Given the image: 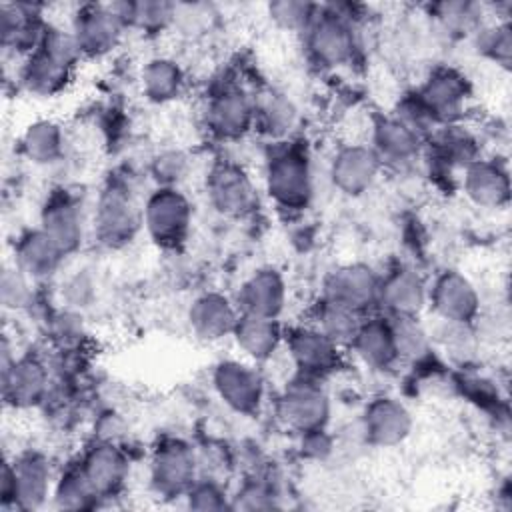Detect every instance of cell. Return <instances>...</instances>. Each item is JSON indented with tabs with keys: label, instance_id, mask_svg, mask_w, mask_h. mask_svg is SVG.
I'll return each mask as SVG.
<instances>
[{
	"label": "cell",
	"instance_id": "10",
	"mask_svg": "<svg viewBox=\"0 0 512 512\" xmlns=\"http://www.w3.org/2000/svg\"><path fill=\"white\" fill-rule=\"evenodd\" d=\"M432 306L442 320L468 324L478 312V294L462 274L448 270L432 288Z\"/></svg>",
	"mask_w": 512,
	"mask_h": 512
},
{
	"label": "cell",
	"instance_id": "1",
	"mask_svg": "<svg viewBox=\"0 0 512 512\" xmlns=\"http://www.w3.org/2000/svg\"><path fill=\"white\" fill-rule=\"evenodd\" d=\"M78 52L80 48L74 36L60 30L44 32L40 44L36 46V52L32 54L24 70V80L28 88L40 94H50L58 90L64 84Z\"/></svg>",
	"mask_w": 512,
	"mask_h": 512
},
{
	"label": "cell",
	"instance_id": "28",
	"mask_svg": "<svg viewBox=\"0 0 512 512\" xmlns=\"http://www.w3.org/2000/svg\"><path fill=\"white\" fill-rule=\"evenodd\" d=\"M352 346L356 348L358 356L374 368H386L398 358L390 324L380 320L362 324L352 340Z\"/></svg>",
	"mask_w": 512,
	"mask_h": 512
},
{
	"label": "cell",
	"instance_id": "9",
	"mask_svg": "<svg viewBox=\"0 0 512 512\" xmlns=\"http://www.w3.org/2000/svg\"><path fill=\"white\" fill-rule=\"evenodd\" d=\"M208 194L216 210L228 216H242L252 210L256 192L248 176L232 164H222L212 170L208 180Z\"/></svg>",
	"mask_w": 512,
	"mask_h": 512
},
{
	"label": "cell",
	"instance_id": "13",
	"mask_svg": "<svg viewBox=\"0 0 512 512\" xmlns=\"http://www.w3.org/2000/svg\"><path fill=\"white\" fill-rule=\"evenodd\" d=\"M194 452L178 440L162 444L152 460V480L164 494H178L194 480Z\"/></svg>",
	"mask_w": 512,
	"mask_h": 512
},
{
	"label": "cell",
	"instance_id": "33",
	"mask_svg": "<svg viewBox=\"0 0 512 512\" xmlns=\"http://www.w3.org/2000/svg\"><path fill=\"white\" fill-rule=\"evenodd\" d=\"M22 146L34 162H52L62 150V134L52 122H36L26 130Z\"/></svg>",
	"mask_w": 512,
	"mask_h": 512
},
{
	"label": "cell",
	"instance_id": "38",
	"mask_svg": "<svg viewBox=\"0 0 512 512\" xmlns=\"http://www.w3.org/2000/svg\"><path fill=\"white\" fill-rule=\"evenodd\" d=\"M482 46L494 60H498L506 66L510 60V48H512L510 28L504 24V26H496V28L488 30V34L482 40Z\"/></svg>",
	"mask_w": 512,
	"mask_h": 512
},
{
	"label": "cell",
	"instance_id": "37",
	"mask_svg": "<svg viewBox=\"0 0 512 512\" xmlns=\"http://www.w3.org/2000/svg\"><path fill=\"white\" fill-rule=\"evenodd\" d=\"M152 172L158 182L170 186L186 172V158L180 152H164L154 160Z\"/></svg>",
	"mask_w": 512,
	"mask_h": 512
},
{
	"label": "cell",
	"instance_id": "26",
	"mask_svg": "<svg viewBox=\"0 0 512 512\" xmlns=\"http://www.w3.org/2000/svg\"><path fill=\"white\" fill-rule=\"evenodd\" d=\"M378 296L394 312V316H414L426 298L422 280L412 270H398L386 278Z\"/></svg>",
	"mask_w": 512,
	"mask_h": 512
},
{
	"label": "cell",
	"instance_id": "29",
	"mask_svg": "<svg viewBox=\"0 0 512 512\" xmlns=\"http://www.w3.org/2000/svg\"><path fill=\"white\" fill-rule=\"evenodd\" d=\"M374 144L378 158L408 160L418 152V132L400 118H388L376 124Z\"/></svg>",
	"mask_w": 512,
	"mask_h": 512
},
{
	"label": "cell",
	"instance_id": "17",
	"mask_svg": "<svg viewBox=\"0 0 512 512\" xmlns=\"http://www.w3.org/2000/svg\"><path fill=\"white\" fill-rule=\"evenodd\" d=\"M2 390L4 398L14 406L28 408L40 402L46 390V370L32 358L14 360L2 368Z\"/></svg>",
	"mask_w": 512,
	"mask_h": 512
},
{
	"label": "cell",
	"instance_id": "31",
	"mask_svg": "<svg viewBox=\"0 0 512 512\" xmlns=\"http://www.w3.org/2000/svg\"><path fill=\"white\" fill-rule=\"evenodd\" d=\"M360 324L356 320V312L340 306L332 300H324L318 310V330L324 332L336 344H352Z\"/></svg>",
	"mask_w": 512,
	"mask_h": 512
},
{
	"label": "cell",
	"instance_id": "23",
	"mask_svg": "<svg viewBox=\"0 0 512 512\" xmlns=\"http://www.w3.org/2000/svg\"><path fill=\"white\" fill-rule=\"evenodd\" d=\"M234 338L238 346L254 360H266L274 354L280 342V330L274 318L244 312L234 326Z\"/></svg>",
	"mask_w": 512,
	"mask_h": 512
},
{
	"label": "cell",
	"instance_id": "27",
	"mask_svg": "<svg viewBox=\"0 0 512 512\" xmlns=\"http://www.w3.org/2000/svg\"><path fill=\"white\" fill-rule=\"evenodd\" d=\"M82 470L96 494L110 492L118 488L126 476V458L112 444H98L88 452Z\"/></svg>",
	"mask_w": 512,
	"mask_h": 512
},
{
	"label": "cell",
	"instance_id": "5",
	"mask_svg": "<svg viewBox=\"0 0 512 512\" xmlns=\"http://www.w3.org/2000/svg\"><path fill=\"white\" fill-rule=\"evenodd\" d=\"M278 412L288 426L306 434L320 430L328 420V398L314 382L298 380L284 390Z\"/></svg>",
	"mask_w": 512,
	"mask_h": 512
},
{
	"label": "cell",
	"instance_id": "22",
	"mask_svg": "<svg viewBox=\"0 0 512 512\" xmlns=\"http://www.w3.org/2000/svg\"><path fill=\"white\" fill-rule=\"evenodd\" d=\"M464 190L478 206L496 208L508 200V176L498 164L474 162L466 170Z\"/></svg>",
	"mask_w": 512,
	"mask_h": 512
},
{
	"label": "cell",
	"instance_id": "3",
	"mask_svg": "<svg viewBox=\"0 0 512 512\" xmlns=\"http://www.w3.org/2000/svg\"><path fill=\"white\" fill-rule=\"evenodd\" d=\"M144 222L150 236L162 246H176L186 238L190 224L188 200L174 188L156 190L144 208Z\"/></svg>",
	"mask_w": 512,
	"mask_h": 512
},
{
	"label": "cell",
	"instance_id": "7",
	"mask_svg": "<svg viewBox=\"0 0 512 512\" xmlns=\"http://www.w3.org/2000/svg\"><path fill=\"white\" fill-rule=\"evenodd\" d=\"M308 46L318 62L342 64L354 50L352 30L338 14L314 16L308 24Z\"/></svg>",
	"mask_w": 512,
	"mask_h": 512
},
{
	"label": "cell",
	"instance_id": "35",
	"mask_svg": "<svg viewBox=\"0 0 512 512\" xmlns=\"http://www.w3.org/2000/svg\"><path fill=\"white\" fill-rule=\"evenodd\" d=\"M96 496V490L92 488L88 476L84 474L82 466L76 470H70L58 484L56 500L64 508H82L88 504V500Z\"/></svg>",
	"mask_w": 512,
	"mask_h": 512
},
{
	"label": "cell",
	"instance_id": "4",
	"mask_svg": "<svg viewBox=\"0 0 512 512\" xmlns=\"http://www.w3.org/2000/svg\"><path fill=\"white\" fill-rule=\"evenodd\" d=\"M50 470L42 456L24 454L14 464H6L2 472V496L14 500L22 508H36L48 492Z\"/></svg>",
	"mask_w": 512,
	"mask_h": 512
},
{
	"label": "cell",
	"instance_id": "2",
	"mask_svg": "<svg viewBox=\"0 0 512 512\" xmlns=\"http://www.w3.org/2000/svg\"><path fill=\"white\" fill-rule=\"evenodd\" d=\"M266 188L284 208L306 206L312 192L306 156L294 148L274 154L266 166Z\"/></svg>",
	"mask_w": 512,
	"mask_h": 512
},
{
	"label": "cell",
	"instance_id": "21",
	"mask_svg": "<svg viewBox=\"0 0 512 512\" xmlns=\"http://www.w3.org/2000/svg\"><path fill=\"white\" fill-rule=\"evenodd\" d=\"M252 118H254L252 104L242 92H236V90H226L218 94L208 108L210 126L226 138L242 136L248 130Z\"/></svg>",
	"mask_w": 512,
	"mask_h": 512
},
{
	"label": "cell",
	"instance_id": "20",
	"mask_svg": "<svg viewBox=\"0 0 512 512\" xmlns=\"http://www.w3.org/2000/svg\"><path fill=\"white\" fill-rule=\"evenodd\" d=\"M190 326L204 340H218L236 326V312L220 294H204L190 308Z\"/></svg>",
	"mask_w": 512,
	"mask_h": 512
},
{
	"label": "cell",
	"instance_id": "36",
	"mask_svg": "<svg viewBox=\"0 0 512 512\" xmlns=\"http://www.w3.org/2000/svg\"><path fill=\"white\" fill-rule=\"evenodd\" d=\"M270 16L284 28H308L314 18V6L308 2L282 0L268 6Z\"/></svg>",
	"mask_w": 512,
	"mask_h": 512
},
{
	"label": "cell",
	"instance_id": "34",
	"mask_svg": "<svg viewBox=\"0 0 512 512\" xmlns=\"http://www.w3.org/2000/svg\"><path fill=\"white\" fill-rule=\"evenodd\" d=\"M258 112H260V122L264 130L272 136H282L290 132L296 122V108L284 96H270L260 106Z\"/></svg>",
	"mask_w": 512,
	"mask_h": 512
},
{
	"label": "cell",
	"instance_id": "24",
	"mask_svg": "<svg viewBox=\"0 0 512 512\" xmlns=\"http://www.w3.org/2000/svg\"><path fill=\"white\" fill-rule=\"evenodd\" d=\"M42 230L58 244L64 254L72 252L82 238L80 214L76 204L68 198L50 200L42 212Z\"/></svg>",
	"mask_w": 512,
	"mask_h": 512
},
{
	"label": "cell",
	"instance_id": "14",
	"mask_svg": "<svg viewBox=\"0 0 512 512\" xmlns=\"http://www.w3.org/2000/svg\"><path fill=\"white\" fill-rule=\"evenodd\" d=\"M122 22L112 12L110 6H84L76 14L74 22V40L80 52L102 54L110 50L120 36Z\"/></svg>",
	"mask_w": 512,
	"mask_h": 512
},
{
	"label": "cell",
	"instance_id": "30",
	"mask_svg": "<svg viewBox=\"0 0 512 512\" xmlns=\"http://www.w3.org/2000/svg\"><path fill=\"white\" fill-rule=\"evenodd\" d=\"M142 86L150 100H172L182 86V72L176 62L168 58H154L142 70Z\"/></svg>",
	"mask_w": 512,
	"mask_h": 512
},
{
	"label": "cell",
	"instance_id": "12",
	"mask_svg": "<svg viewBox=\"0 0 512 512\" xmlns=\"http://www.w3.org/2000/svg\"><path fill=\"white\" fill-rule=\"evenodd\" d=\"M378 166L380 158L372 148L346 146L334 156L330 176L334 186H338L344 194L356 196L370 188L376 178Z\"/></svg>",
	"mask_w": 512,
	"mask_h": 512
},
{
	"label": "cell",
	"instance_id": "25",
	"mask_svg": "<svg viewBox=\"0 0 512 512\" xmlns=\"http://www.w3.org/2000/svg\"><path fill=\"white\" fill-rule=\"evenodd\" d=\"M64 252L58 248V244L44 232L36 230L26 234L16 248V260L18 268L24 274H30L34 278L48 276L56 270L60 258Z\"/></svg>",
	"mask_w": 512,
	"mask_h": 512
},
{
	"label": "cell",
	"instance_id": "15",
	"mask_svg": "<svg viewBox=\"0 0 512 512\" xmlns=\"http://www.w3.org/2000/svg\"><path fill=\"white\" fill-rule=\"evenodd\" d=\"M412 426L410 412L394 398L374 400L364 414V430L370 442L378 446H394L402 442Z\"/></svg>",
	"mask_w": 512,
	"mask_h": 512
},
{
	"label": "cell",
	"instance_id": "16",
	"mask_svg": "<svg viewBox=\"0 0 512 512\" xmlns=\"http://www.w3.org/2000/svg\"><path fill=\"white\" fill-rule=\"evenodd\" d=\"M466 82L456 70H438L424 84L418 100L432 120H448L456 116L466 100Z\"/></svg>",
	"mask_w": 512,
	"mask_h": 512
},
{
	"label": "cell",
	"instance_id": "19",
	"mask_svg": "<svg viewBox=\"0 0 512 512\" xmlns=\"http://www.w3.org/2000/svg\"><path fill=\"white\" fill-rule=\"evenodd\" d=\"M240 304L248 314L276 318L284 306L282 276L272 268L254 272L240 290Z\"/></svg>",
	"mask_w": 512,
	"mask_h": 512
},
{
	"label": "cell",
	"instance_id": "32",
	"mask_svg": "<svg viewBox=\"0 0 512 512\" xmlns=\"http://www.w3.org/2000/svg\"><path fill=\"white\" fill-rule=\"evenodd\" d=\"M390 330L398 358L418 360L428 352V334L414 316H394Z\"/></svg>",
	"mask_w": 512,
	"mask_h": 512
},
{
	"label": "cell",
	"instance_id": "6",
	"mask_svg": "<svg viewBox=\"0 0 512 512\" xmlns=\"http://www.w3.org/2000/svg\"><path fill=\"white\" fill-rule=\"evenodd\" d=\"M214 388L236 412L252 414L262 400V380L258 372L236 360H226L216 366Z\"/></svg>",
	"mask_w": 512,
	"mask_h": 512
},
{
	"label": "cell",
	"instance_id": "8",
	"mask_svg": "<svg viewBox=\"0 0 512 512\" xmlns=\"http://www.w3.org/2000/svg\"><path fill=\"white\" fill-rule=\"evenodd\" d=\"M378 280L364 264L338 268L326 282V300L354 310L356 314L378 298Z\"/></svg>",
	"mask_w": 512,
	"mask_h": 512
},
{
	"label": "cell",
	"instance_id": "11",
	"mask_svg": "<svg viewBox=\"0 0 512 512\" xmlns=\"http://www.w3.org/2000/svg\"><path fill=\"white\" fill-rule=\"evenodd\" d=\"M138 228V214L130 196L120 188H108L98 204L96 230L102 242L116 246L134 236Z\"/></svg>",
	"mask_w": 512,
	"mask_h": 512
},
{
	"label": "cell",
	"instance_id": "39",
	"mask_svg": "<svg viewBox=\"0 0 512 512\" xmlns=\"http://www.w3.org/2000/svg\"><path fill=\"white\" fill-rule=\"evenodd\" d=\"M22 270L14 268V270H4L2 274V300L6 306H20L26 296H28V290H26V282L22 278Z\"/></svg>",
	"mask_w": 512,
	"mask_h": 512
},
{
	"label": "cell",
	"instance_id": "40",
	"mask_svg": "<svg viewBox=\"0 0 512 512\" xmlns=\"http://www.w3.org/2000/svg\"><path fill=\"white\" fill-rule=\"evenodd\" d=\"M190 506L198 510H218L224 508V496L214 484H198L190 488Z\"/></svg>",
	"mask_w": 512,
	"mask_h": 512
},
{
	"label": "cell",
	"instance_id": "18",
	"mask_svg": "<svg viewBox=\"0 0 512 512\" xmlns=\"http://www.w3.org/2000/svg\"><path fill=\"white\" fill-rule=\"evenodd\" d=\"M338 344L318 328H298L288 338V348L294 362L310 374L326 372L336 364Z\"/></svg>",
	"mask_w": 512,
	"mask_h": 512
}]
</instances>
